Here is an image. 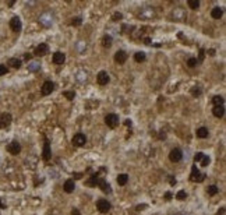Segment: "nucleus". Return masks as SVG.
<instances>
[{
    "mask_svg": "<svg viewBox=\"0 0 226 215\" xmlns=\"http://www.w3.org/2000/svg\"><path fill=\"white\" fill-rule=\"evenodd\" d=\"M190 180H191V182H197V183H202V182L205 180V175H204V173H201V172L198 171L197 165H194V166L191 168Z\"/></svg>",
    "mask_w": 226,
    "mask_h": 215,
    "instance_id": "f257e3e1",
    "label": "nucleus"
},
{
    "mask_svg": "<svg viewBox=\"0 0 226 215\" xmlns=\"http://www.w3.org/2000/svg\"><path fill=\"white\" fill-rule=\"evenodd\" d=\"M96 208H98V211H99L100 214H106V212L110 211L112 204L107 201V200H105V198H100V200L96 201Z\"/></svg>",
    "mask_w": 226,
    "mask_h": 215,
    "instance_id": "f03ea898",
    "label": "nucleus"
},
{
    "mask_svg": "<svg viewBox=\"0 0 226 215\" xmlns=\"http://www.w3.org/2000/svg\"><path fill=\"white\" fill-rule=\"evenodd\" d=\"M105 123H106V126L109 129H114V127H117V124H119V116L114 113H107L105 116Z\"/></svg>",
    "mask_w": 226,
    "mask_h": 215,
    "instance_id": "7ed1b4c3",
    "label": "nucleus"
},
{
    "mask_svg": "<svg viewBox=\"0 0 226 215\" xmlns=\"http://www.w3.org/2000/svg\"><path fill=\"white\" fill-rule=\"evenodd\" d=\"M71 143H73V145L74 147H84L87 144V137H85V134L82 133H77L74 134V137L71 140Z\"/></svg>",
    "mask_w": 226,
    "mask_h": 215,
    "instance_id": "20e7f679",
    "label": "nucleus"
},
{
    "mask_svg": "<svg viewBox=\"0 0 226 215\" xmlns=\"http://www.w3.org/2000/svg\"><path fill=\"white\" fill-rule=\"evenodd\" d=\"M13 116L10 113H0V129H6L11 124Z\"/></svg>",
    "mask_w": 226,
    "mask_h": 215,
    "instance_id": "39448f33",
    "label": "nucleus"
},
{
    "mask_svg": "<svg viewBox=\"0 0 226 215\" xmlns=\"http://www.w3.org/2000/svg\"><path fill=\"white\" fill-rule=\"evenodd\" d=\"M183 158V152L180 148H173L172 151L169 152V159L172 161V162H180Z\"/></svg>",
    "mask_w": 226,
    "mask_h": 215,
    "instance_id": "423d86ee",
    "label": "nucleus"
},
{
    "mask_svg": "<svg viewBox=\"0 0 226 215\" xmlns=\"http://www.w3.org/2000/svg\"><path fill=\"white\" fill-rule=\"evenodd\" d=\"M44 152H42V158L45 159V161H49L50 159V155H52V151H50V141L49 138L46 137V136H44Z\"/></svg>",
    "mask_w": 226,
    "mask_h": 215,
    "instance_id": "0eeeda50",
    "label": "nucleus"
},
{
    "mask_svg": "<svg viewBox=\"0 0 226 215\" xmlns=\"http://www.w3.org/2000/svg\"><path fill=\"white\" fill-rule=\"evenodd\" d=\"M53 89H55V82L52 81H45L44 85L41 87V94L46 96V95H50L53 92Z\"/></svg>",
    "mask_w": 226,
    "mask_h": 215,
    "instance_id": "6e6552de",
    "label": "nucleus"
},
{
    "mask_svg": "<svg viewBox=\"0 0 226 215\" xmlns=\"http://www.w3.org/2000/svg\"><path fill=\"white\" fill-rule=\"evenodd\" d=\"M7 151L10 152L11 155H18L21 152V144L18 141H11L8 145H7Z\"/></svg>",
    "mask_w": 226,
    "mask_h": 215,
    "instance_id": "1a4fd4ad",
    "label": "nucleus"
},
{
    "mask_svg": "<svg viewBox=\"0 0 226 215\" xmlns=\"http://www.w3.org/2000/svg\"><path fill=\"white\" fill-rule=\"evenodd\" d=\"M48 52H49V46L46 44H41L38 45L36 48H35V51H34V55L38 57H42L45 55H48Z\"/></svg>",
    "mask_w": 226,
    "mask_h": 215,
    "instance_id": "9d476101",
    "label": "nucleus"
},
{
    "mask_svg": "<svg viewBox=\"0 0 226 215\" xmlns=\"http://www.w3.org/2000/svg\"><path fill=\"white\" fill-rule=\"evenodd\" d=\"M10 28H11L14 32H20L21 31V28H22V22H21V20H20V17H13L11 20H10Z\"/></svg>",
    "mask_w": 226,
    "mask_h": 215,
    "instance_id": "9b49d317",
    "label": "nucleus"
},
{
    "mask_svg": "<svg viewBox=\"0 0 226 215\" xmlns=\"http://www.w3.org/2000/svg\"><path fill=\"white\" fill-rule=\"evenodd\" d=\"M96 186H99V189L102 190L103 193H106V194H110V193H112V187H110V184L107 183L103 177H99V180H98V184H96Z\"/></svg>",
    "mask_w": 226,
    "mask_h": 215,
    "instance_id": "f8f14e48",
    "label": "nucleus"
},
{
    "mask_svg": "<svg viewBox=\"0 0 226 215\" xmlns=\"http://www.w3.org/2000/svg\"><path fill=\"white\" fill-rule=\"evenodd\" d=\"M96 81H98L99 85H106L107 82L110 81V77H109L106 71H99L98 76H96Z\"/></svg>",
    "mask_w": 226,
    "mask_h": 215,
    "instance_id": "ddd939ff",
    "label": "nucleus"
},
{
    "mask_svg": "<svg viewBox=\"0 0 226 215\" xmlns=\"http://www.w3.org/2000/svg\"><path fill=\"white\" fill-rule=\"evenodd\" d=\"M127 60V53L124 51H117L114 53V62L119 64H124Z\"/></svg>",
    "mask_w": 226,
    "mask_h": 215,
    "instance_id": "4468645a",
    "label": "nucleus"
},
{
    "mask_svg": "<svg viewBox=\"0 0 226 215\" xmlns=\"http://www.w3.org/2000/svg\"><path fill=\"white\" fill-rule=\"evenodd\" d=\"M52 60H53V63L55 64H63L64 63V60H66V55H64L63 52H56V53H53Z\"/></svg>",
    "mask_w": 226,
    "mask_h": 215,
    "instance_id": "2eb2a0df",
    "label": "nucleus"
},
{
    "mask_svg": "<svg viewBox=\"0 0 226 215\" xmlns=\"http://www.w3.org/2000/svg\"><path fill=\"white\" fill-rule=\"evenodd\" d=\"M63 189L66 193H73L75 189V184H74V180L73 179H69V180H66L64 182V186H63Z\"/></svg>",
    "mask_w": 226,
    "mask_h": 215,
    "instance_id": "dca6fc26",
    "label": "nucleus"
},
{
    "mask_svg": "<svg viewBox=\"0 0 226 215\" xmlns=\"http://www.w3.org/2000/svg\"><path fill=\"white\" fill-rule=\"evenodd\" d=\"M98 180H99V173H94V175H91V177L87 180V186L89 187H95L96 184H98Z\"/></svg>",
    "mask_w": 226,
    "mask_h": 215,
    "instance_id": "f3484780",
    "label": "nucleus"
},
{
    "mask_svg": "<svg viewBox=\"0 0 226 215\" xmlns=\"http://www.w3.org/2000/svg\"><path fill=\"white\" fill-rule=\"evenodd\" d=\"M212 115L215 117H218V119L223 117V115H225V106H213Z\"/></svg>",
    "mask_w": 226,
    "mask_h": 215,
    "instance_id": "a211bd4d",
    "label": "nucleus"
},
{
    "mask_svg": "<svg viewBox=\"0 0 226 215\" xmlns=\"http://www.w3.org/2000/svg\"><path fill=\"white\" fill-rule=\"evenodd\" d=\"M222 15H223V10L220 7H213L212 10H211V17L213 20H219Z\"/></svg>",
    "mask_w": 226,
    "mask_h": 215,
    "instance_id": "6ab92c4d",
    "label": "nucleus"
},
{
    "mask_svg": "<svg viewBox=\"0 0 226 215\" xmlns=\"http://www.w3.org/2000/svg\"><path fill=\"white\" fill-rule=\"evenodd\" d=\"M195 134H197L198 138H207L208 136H209V131H208L207 127H200V129H197Z\"/></svg>",
    "mask_w": 226,
    "mask_h": 215,
    "instance_id": "aec40b11",
    "label": "nucleus"
},
{
    "mask_svg": "<svg viewBox=\"0 0 226 215\" xmlns=\"http://www.w3.org/2000/svg\"><path fill=\"white\" fill-rule=\"evenodd\" d=\"M127 182H128V175H126V173L117 175V184H119V186H126Z\"/></svg>",
    "mask_w": 226,
    "mask_h": 215,
    "instance_id": "412c9836",
    "label": "nucleus"
},
{
    "mask_svg": "<svg viewBox=\"0 0 226 215\" xmlns=\"http://www.w3.org/2000/svg\"><path fill=\"white\" fill-rule=\"evenodd\" d=\"M223 103H225L223 96H220V95H215V96L212 98V105L213 106H223Z\"/></svg>",
    "mask_w": 226,
    "mask_h": 215,
    "instance_id": "4be33fe9",
    "label": "nucleus"
},
{
    "mask_svg": "<svg viewBox=\"0 0 226 215\" xmlns=\"http://www.w3.org/2000/svg\"><path fill=\"white\" fill-rule=\"evenodd\" d=\"M21 60L20 59H17V57H11L10 60H8V66H11L13 69H20L21 67Z\"/></svg>",
    "mask_w": 226,
    "mask_h": 215,
    "instance_id": "5701e85b",
    "label": "nucleus"
},
{
    "mask_svg": "<svg viewBox=\"0 0 226 215\" xmlns=\"http://www.w3.org/2000/svg\"><path fill=\"white\" fill-rule=\"evenodd\" d=\"M112 42H113V38H112V35H105L103 38H102V45L105 46V48H110L112 46Z\"/></svg>",
    "mask_w": 226,
    "mask_h": 215,
    "instance_id": "b1692460",
    "label": "nucleus"
},
{
    "mask_svg": "<svg viewBox=\"0 0 226 215\" xmlns=\"http://www.w3.org/2000/svg\"><path fill=\"white\" fill-rule=\"evenodd\" d=\"M145 59H147V56H145L144 52H137V53L134 55V60H135L137 63H142V62H145Z\"/></svg>",
    "mask_w": 226,
    "mask_h": 215,
    "instance_id": "393cba45",
    "label": "nucleus"
},
{
    "mask_svg": "<svg viewBox=\"0 0 226 215\" xmlns=\"http://www.w3.org/2000/svg\"><path fill=\"white\" fill-rule=\"evenodd\" d=\"M208 194L209 196H215V194H218V191H219V189H218V186H215V184H211L209 187L207 189Z\"/></svg>",
    "mask_w": 226,
    "mask_h": 215,
    "instance_id": "a878e982",
    "label": "nucleus"
},
{
    "mask_svg": "<svg viewBox=\"0 0 226 215\" xmlns=\"http://www.w3.org/2000/svg\"><path fill=\"white\" fill-rule=\"evenodd\" d=\"M187 4L191 10H197V8L200 7V1H198V0H188Z\"/></svg>",
    "mask_w": 226,
    "mask_h": 215,
    "instance_id": "bb28decb",
    "label": "nucleus"
},
{
    "mask_svg": "<svg viewBox=\"0 0 226 215\" xmlns=\"http://www.w3.org/2000/svg\"><path fill=\"white\" fill-rule=\"evenodd\" d=\"M197 64H198V60H197L195 57H188V59H187V66H188V67H191V69H193V67H195Z\"/></svg>",
    "mask_w": 226,
    "mask_h": 215,
    "instance_id": "cd10ccee",
    "label": "nucleus"
},
{
    "mask_svg": "<svg viewBox=\"0 0 226 215\" xmlns=\"http://www.w3.org/2000/svg\"><path fill=\"white\" fill-rule=\"evenodd\" d=\"M176 198H177V200H180V201H183V200H186V198H187V193H186L184 190H180V191H177Z\"/></svg>",
    "mask_w": 226,
    "mask_h": 215,
    "instance_id": "c85d7f7f",
    "label": "nucleus"
},
{
    "mask_svg": "<svg viewBox=\"0 0 226 215\" xmlns=\"http://www.w3.org/2000/svg\"><path fill=\"white\" fill-rule=\"evenodd\" d=\"M201 94H202V91H201L200 87H193V88H191V95H193L194 98L201 96Z\"/></svg>",
    "mask_w": 226,
    "mask_h": 215,
    "instance_id": "c756f323",
    "label": "nucleus"
},
{
    "mask_svg": "<svg viewBox=\"0 0 226 215\" xmlns=\"http://www.w3.org/2000/svg\"><path fill=\"white\" fill-rule=\"evenodd\" d=\"M63 95H64L69 101H73V99L75 98V92H74V91H64V92H63Z\"/></svg>",
    "mask_w": 226,
    "mask_h": 215,
    "instance_id": "7c9ffc66",
    "label": "nucleus"
},
{
    "mask_svg": "<svg viewBox=\"0 0 226 215\" xmlns=\"http://www.w3.org/2000/svg\"><path fill=\"white\" fill-rule=\"evenodd\" d=\"M209 162H211V159H209V157H208V155H204V157H202V159L200 161L201 166H208V165H209Z\"/></svg>",
    "mask_w": 226,
    "mask_h": 215,
    "instance_id": "2f4dec72",
    "label": "nucleus"
},
{
    "mask_svg": "<svg viewBox=\"0 0 226 215\" xmlns=\"http://www.w3.org/2000/svg\"><path fill=\"white\" fill-rule=\"evenodd\" d=\"M120 20H123V14L119 13V11H116V13L112 15V21H114V22H117V21H120Z\"/></svg>",
    "mask_w": 226,
    "mask_h": 215,
    "instance_id": "473e14b6",
    "label": "nucleus"
},
{
    "mask_svg": "<svg viewBox=\"0 0 226 215\" xmlns=\"http://www.w3.org/2000/svg\"><path fill=\"white\" fill-rule=\"evenodd\" d=\"M71 25H74V27H78V25H81L82 24V20L80 18V17H75V18H73L71 20V22H70Z\"/></svg>",
    "mask_w": 226,
    "mask_h": 215,
    "instance_id": "72a5a7b5",
    "label": "nucleus"
},
{
    "mask_svg": "<svg viewBox=\"0 0 226 215\" xmlns=\"http://www.w3.org/2000/svg\"><path fill=\"white\" fill-rule=\"evenodd\" d=\"M7 73H8L7 66H4V64H0V77L4 76V74H7Z\"/></svg>",
    "mask_w": 226,
    "mask_h": 215,
    "instance_id": "f704fd0d",
    "label": "nucleus"
},
{
    "mask_svg": "<svg viewBox=\"0 0 226 215\" xmlns=\"http://www.w3.org/2000/svg\"><path fill=\"white\" fill-rule=\"evenodd\" d=\"M204 155H205L204 152H197V154H195V157H194V161H195V162H200Z\"/></svg>",
    "mask_w": 226,
    "mask_h": 215,
    "instance_id": "c9c22d12",
    "label": "nucleus"
},
{
    "mask_svg": "<svg viewBox=\"0 0 226 215\" xmlns=\"http://www.w3.org/2000/svg\"><path fill=\"white\" fill-rule=\"evenodd\" d=\"M28 69L31 70V71H36L38 69H39V63H32L31 67H28Z\"/></svg>",
    "mask_w": 226,
    "mask_h": 215,
    "instance_id": "e433bc0d",
    "label": "nucleus"
},
{
    "mask_svg": "<svg viewBox=\"0 0 226 215\" xmlns=\"http://www.w3.org/2000/svg\"><path fill=\"white\" fill-rule=\"evenodd\" d=\"M204 53H205V51H204V49H200V62L204 60V56H205Z\"/></svg>",
    "mask_w": 226,
    "mask_h": 215,
    "instance_id": "4c0bfd02",
    "label": "nucleus"
},
{
    "mask_svg": "<svg viewBox=\"0 0 226 215\" xmlns=\"http://www.w3.org/2000/svg\"><path fill=\"white\" fill-rule=\"evenodd\" d=\"M218 215H226V209H225V207L219 208V211H218Z\"/></svg>",
    "mask_w": 226,
    "mask_h": 215,
    "instance_id": "58836bf2",
    "label": "nucleus"
},
{
    "mask_svg": "<svg viewBox=\"0 0 226 215\" xmlns=\"http://www.w3.org/2000/svg\"><path fill=\"white\" fill-rule=\"evenodd\" d=\"M71 215H81V212H80L77 208H73L71 209Z\"/></svg>",
    "mask_w": 226,
    "mask_h": 215,
    "instance_id": "ea45409f",
    "label": "nucleus"
},
{
    "mask_svg": "<svg viewBox=\"0 0 226 215\" xmlns=\"http://www.w3.org/2000/svg\"><path fill=\"white\" fill-rule=\"evenodd\" d=\"M169 183L172 184V186H175V184H176V179L173 176H169Z\"/></svg>",
    "mask_w": 226,
    "mask_h": 215,
    "instance_id": "a19ab883",
    "label": "nucleus"
},
{
    "mask_svg": "<svg viewBox=\"0 0 226 215\" xmlns=\"http://www.w3.org/2000/svg\"><path fill=\"white\" fill-rule=\"evenodd\" d=\"M124 124L127 127H131V120H130V119H127V120H124Z\"/></svg>",
    "mask_w": 226,
    "mask_h": 215,
    "instance_id": "79ce46f5",
    "label": "nucleus"
},
{
    "mask_svg": "<svg viewBox=\"0 0 226 215\" xmlns=\"http://www.w3.org/2000/svg\"><path fill=\"white\" fill-rule=\"evenodd\" d=\"M207 53L209 55V56H213V55H215V49H209V51H208Z\"/></svg>",
    "mask_w": 226,
    "mask_h": 215,
    "instance_id": "37998d69",
    "label": "nucleus"
},
{
    "mask_svg": "<svg viewBox=\"0 0 226 215\" xmlns=\"http://www.w3.org/2000/svg\"><path fill=\"white\" fill-rule=\"evenodd\" d=\"M73 176H74V179H81L82 173H74V175H73Z\"/></svg>",
    "mask_w": 226,
    "mask_h": 215,
    "instance_id": "c03bdc74",
    "label": "nucleus"
},
{
    "mask_svg": "<svg viewBox=\"0 0 226 215\" xmlns=\"http://www.w3.org/2000/svg\"><path fill=\"white\" fill-rule=\"evenodd\" d=\"M24 59H25V60H31V55H29V53H25Z\"/></svg>",
    "mask_w": 226,
    "mask_h": 215,
    "instance_id": "a18cd8bd",
    "label": "nucleus"
},
{
    "mask_svg": "<svg viewBox=\"0 0 226 215\" xmlns=\"http://www.w3.org/2000/svg\"><path fill=\"white\" fill-rule=\"evenodd\" d=\"M165 198H166V200H170V198H172V194H170V193H166V194H165Z\"/></svg>",
    "mask_w": 226,
    "mask_h": 215,
    "instance_id": "49530a36",
    "label": "nucleus"
},
{
    "mask_svg": "<svg viewBox=\"0 0 226 215\" xmlns=\"http://www.w3.org/2000/svg\"><path fill=\"white\" fill-rule=\"evenodd\" d=\"M144 42H145V45H151V39L149 38H145Z\"/></svg>",
    "mask_w": 226,
    "mask_h": 215,
    "instance_id": "de8ad7c7",
    "label": "nucleus"
},
{
    "mask_svg": "<svg viewBox=\"0 0 226 215\" xmlns=\"http://www.w3.org/2000/svg\"><path fill=\"white\" fill-rule=\"evenodd\" d=\"M0 208H4V205H3V204H1V202H0Z\"/></svg>",
    "mask_w": 226,
    "mask_h": 215,
    "instance_id": "09e8293b",
    "label": "nucleus"
}]
</instances>
